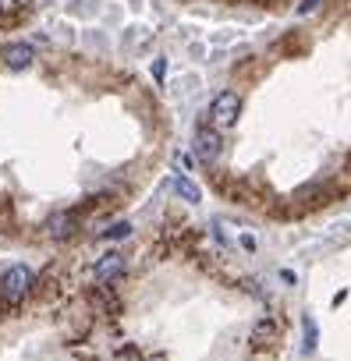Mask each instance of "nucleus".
<instances>
[{"label":"nucleus","instance_id":"nucleus-1","mask_svg":"<svg viewBox=\"0 0 351 361\" xmlns=\"http://www.w3.org/2000/svg\"><path fill=\"white\" fill-rule=\"evenodd\" d=\"M32 283H36V276H32L29 266H11L4 276H0V294H4V301L18 305V301L32 290Z\"/></svg>","mask_w":351,"mask_h":361},{"label":"nucleus","instance_id":"nucleus-2","mask_svg":"<svg viewBox=\"0 0 351 361\" xmlns=\"http://www.w3.org/2000/svg\"><path fill=\"white\" fill-rule=\"evenodd\" d=\"M238 114H242V96H238L234 89L220 92V96L213 99V106H210V117H213L217 128H231V124H238Z\"/></svg>","mask_w":351,"mask_h":361},{"label":"nucleus","instance_id":"nucleus-3","mask_svg":"<svg viewBox=\"0 0 351 361\" xmlns=\"http://www.w3.org/2000/svg\"><path fill=\"white\" fill-rule=\"evenodd\" d=\"M0 61H4V68H11V71H25V68H32L36 50L29 43H8L4 50H0Z\"/></svg>","mask_w":351,"mask_h":361},{"label":"nucleus","instance_id":"nucleus-4","mask_svg":"<svg viewBox=\"0 0 351 361\" xmlns=\"http://www.w3.org/2000/svg\"><path fill=\"white\" fill-rule=\"evenodd\" d=\"M192 149H196V156H199L203 163H217L224 145H220V135H217V131L199 128V135H196V145H192Z\"/></svg>","mask_w":351,"mask_h":361},{"label":"nucleus","instance_id":"nucleus-5","mask_svg":"<svg viewBox=\"0 0 351 361\" xmlns=\"http://www.w3.org/2000/svg\"><path fill=\"white\" fill-rule=\"evenodd\" d=\"M93 276H96V283H114L117 276H124V255H117V252L103 255V259L96 262Z\"/></svg>","mask_w":351,"mask_h":361},{"label":"nucleus","instance_id":"nucleus-6","mask_svg":"<svg viewBox=\"0 0 351 361\" xmlns=\"http://www.w3.org/2000/svg\"><path fill=\"white\" fill-rule=\"evenodd\" d=\"M75 227H78V216H75V213H54V216L47 220V234H50L54 241H68V238L75 234Z\"/></svg>","mask_w":351,"mask_h":361},{"label":"nucleus","instance_id":"nucleus-7","mask_svg":"<svg viewBox=\"0 0 351 361\" xmlns=\"http://www.w3.org/2000/svg\"><path fill=\"white\" fill-rule=\"evenodd\" d=\"M174 192H178L185 202H192V206H199V202H203V192H199V185H196L192 177H185V173H178V177H174Z\"/></svg>","mask_w":351,"mask_h":361},{"label":"nucleus","instance_id":"nucleus-8","mask_svg":"<svg viewBox=\"0 0 351 361\" xmlns=\"http://www.w3.org/2000/svg\"><path fill=\"white\" fill-rule=\"evenodd\" d=\"M273 336H277V326H273V322H259L256 333H252V343L263 347V343H273Z\"/></svg>","mask_w":351,"mask_h":361},{"label":"nucleus","instance_id":"nucleus-9","mask_svg":"<svg viewBox=\"0 0 351 361\" xmlns=\"http://www.w3.org/2000/svg\"><path fill=\"white\" fill-rule=\"evenodd\" d=\"M128 234H131V224H128V220H121V224L107 227L100 238H103V241H121V238H128Z\"/></svg>","mask_w":351,"mask_h":361},{"label":"nucleus","instance_id":"nucleus-10","mask_svg":"<svg viewBox=\"0 0 351 361\" xmlns=\"http://www.w3.org/2000/svg\"><path fill=\"white\" fill-rule=\"evenodd\" d=\"M302 326H305V350H316V343H319V333H316V322L305 315L302 319Z\"/></svg>","mask_w":351,"mask_h":361},{"label":"nucleus","instance_id":"nucleus-11","mask_svg":"<svg viewBox=\"0 0 351 361\" xmlns=\"http://www.w3.org/2000/svg\"><path fill=\"white\" fill-rule=\"evenodd\" d=\"M316 8H319V0H302V4H298V11H302V15H312Z\"/></svg>","mask_w":351,"mask_h":361},{"label":"nucleus","instance_id":"nucleus-12","mask_svg":"<svg viewBox=\"0 0 351 361\" xmlns=\"http://www.w3.org/2000/svg\"><path fill=\"white\" fill-rule=\"evenodd\" d=\"M174 163H178L182 170H189V166H192V156H182V152H178V156H174Z\"/></svg>","mask_w":351,"mask_h":361},{"label":"nucleus","instance_id":"nucleus-13","mask_svg":"<svg viewBox=\"0 0 351 361\" xmlns=\"http://www.w3.org/2000/svg\"><path fill=\"white\" fill-rule=\"evenodd\" d=\"M138 361H145V357H138Z\"/></svg>","mask_w":351,"mask_h":361}]
</instances>
